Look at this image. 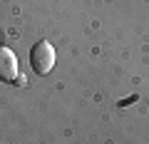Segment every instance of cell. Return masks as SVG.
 Instances as JSON below:
<instances>
[{
    "mask_svg": "<svg viewBox=\"0 0 149 144\" xmlns=\"http://www.w3.org/2000/svg\"><path fill=\"white\" fill-rule=\"evenodd\" d=\"M55 60H57L55 47L47 42V40L35 42V47L30 50V67H32V72H37V75H47L50 70L55 67Z\"/></svg>",
    "mask_w": 149,
    "mask_h": 144,
    "instance_id": "cell-1",
    "label": "cell"
},
{
    "mask_svg": "<svg viewBox=\"0 0 149 144\" xmlns=\"http://www.w3.org/2000/svg\"><path fill=\"white\" fill-rule=\"evenodd\" d=\"M17 55L10 47H0V80L3 82H15L17 80Z\"/></svg>",
    "mask_w": 149,
    "mask_h": 144,
    "instance_id": "cell-2",
    "label": "cell"
}]
</instances>
